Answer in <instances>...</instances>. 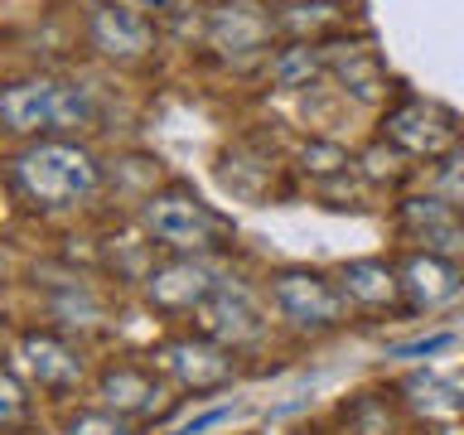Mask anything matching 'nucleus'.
I'll list each match as a JSON object with an SVG mask.
<instances>
[{"instance_id": "1", "label": "nucleus", "mask_w": 464, "mask_h": 435, "mask_svg": "<svg viewBox=\"0 0 464 435\" xmlns=\"http://www.w3.org/2000/svg\"><path fill=\"white\" fill-rule=\"evenodd\" d=\"M10 188L20 194L29 208L58 213V208H78V203L97 198L102 188V160L87 150L82 140L68 136H44L24 140L5 165Z\"/></svg>"}, {"instance_id": "2", "label": "nucleus", "mask_w": 464, "mask_h": 435, "mask_svg": "<svg viewBox=\"0 0 464 435\" xmlns=\"http://www.w3.org/2000/svg\"><path fill=\"white\" fill-rule=\"evenodd\" d=\"M97 121V97L78 78H53V72H24L0 87V126L20 140L68 136Z\"/></svg>"}, {"instance_id": "3", "label": "nucleus", "mask_w": 464, "mask_h": 435, "mask_svg": "<svg viewBox=\"0 0 464 435\" xmlns=\"http://www.w3.org/2000/svg\"><path fill=\"white\" fill-rule=\"evenodd\" d=\"M140 227L155 246H165L174 256H203L208 246H223L232 232L227 218L179 179H169L165 188H150L140 198Z\"/></svg>"}, {"instance_id": "4", "label": "nucleus", "mask_w": 464, "mask_h": 435, "mask_svg": "<svg viewBox=\"0 0 464 435\" xmlns=\"http://www.w3.org/2000/svg\"><path fill=\"white\" fill-rule=\"evenodd\" d=\"M266 295L276 304V314L285 319L290 329H304V334H324V329H339L348 319V300L334 276L314 271V266H281L266 276Z\"/></svg>"}, {"instance_id": "5", "label": "nucleus", "mask_w": 464, "mask_h": 435, "mask_svg": "<svg viewBox=\"0 0 464 435\" xmlns=\"http://www.w3.org/2000/svg\"><path fill=\"white\" fill-rule=\"evenodd\" d=\"M459 116L445 107V102H430V97H416L406 92L397 97L392 107L382 111V140L397 145L401 155H426V160H440L459 145Z\"/></svg>"}, {"instance_id": "6", "label": "nucleus", "mask_w": 464, "mask_h": 435, "mask_svg": "<svg viewBox=\"0 0 464 435\" xmlns=\"http://www.w3.org/2000/svg\"><path fill=\"white\" fill-rule=\"evenodd\" d=\"M276 10H266L261 0H223L218 10H208V49H218L227 63H252V58H271L276 44Z\"/></svg>"}, {"instance_id": "7", "label": "nucleus", "mask_w": 464, "mask_h": 435, "mask_svg": "<svg viewBox=\"0 0 464 435\" xmlns=\"http://www.w3.org/2000/svg\"><path fill=\"white\" fill-rule=\"evenodd\" d=\"M155 362L174 387L194 392V397H203V392H223V387L237 382V358H232V348L213 343L208 334H184V339L160 343Z\"/></svg>"}, {"instance_id": "8", "label": "nucleus", "mask_w": 464, "mask_h": 435, "mask_svg": "<svg viewBox=\"0 0 464 435\" xmlns=\"http://www.w3.org/2000/svg\"><path fill=\"white\" fill-rule=\"evenodd\" d=\"M155 20L145 5H121V0H102L87 10V44L107 58V63H140L155 53Z\"/></svg>"}, {"instance_id": "9", "label": "nucleus", "mask_w": 464, "mask_h": 435, "mask_svg": "<svg viewBox=\"0 0 464 435\" xmlns=\"http://www.w3.org/2000/svg\"><path fill=\"white\" fill-rule=\"evenodd\" d=\"M218 276L203 256H169L145 271V304L155 314H198L218 290Z\"/></svg>"}, {"instance_id": "10", "label": "nucleus", "mask_w": 464, "mask_h": 435, "mask_svg": "<svg viewBox=\"0 0 464 435\" xmlns=\"http://www.w3.org/2000/svg\"><path fill=\"white\" fill-rule=\"evenodd\" d=\"M194 319H198V334H208L213 343L232 348V353L246 348V343H261V334H266V310H261L252 290H246L242 281H232V276L218 281V290Z\"/></svg>"}, {"instance_id": "11", "label": "nucleus", "mask_w": 464, "mask_h": 435, "mask_svg": "<svg viewBox=\"0 0 464 435\" xmlns=\"http://www.w3.org/2000/svg\"><path fill=\"white\" fill-rule=\"evenodd\" d=\"M10 362L39 392H72L82 382V353L53 329H24L20 339H14Z\"/></svg>"}, {"instance_id": "12", "label": "nucleus", "mask_w": 464, "mask_h": 435, "mask_svg": "<svg viewBox=\"0 0 464 435\" xmlns=\"http://www.w3.org/2000/svg\"><path fill=\"white\" fill-rule=\"evenodd\" d=\"M97 406H107V411L126 420H140L165 406V382L150 368H140V362H111L97 377Z\"/></svg>"}, {"instance_id": "13", "label": "nucleus", "mask_w": 464, "mask_h": 435, "mask_svg": "<svg viewBox=\"0 0 464 435\" xmlns=\"http://www.w3.org/2000/svg\"><path fill=\"white\" fill-rule=\"evenodd\" d=\"M397 271H401V295L411 310H435V304L455 300L464 290L459 261H450L440 252H411V256H401Z\"/></svg>"}, {"instance_id": "14", "label": "nucleus", "mask_w": 464, "mask_h": 435, "mask_svg": "<svg viewBox=\"0 0 464 435\" xmlns=\"http://www.w3.org/2000/svg\"><path fill=\"white\" fill-rule=\"evenodd\" d=\"M339 290L348 304H358V310H392V304H401V271L387 266L382 256H358V261H343L339 266Z\"/></svg>"}, {"instance_id": "15", "label": "nucleus", "mask_w": 464, "mask_h": 435, "mask_svg": "<svg viewBox=\"0 0 464 435\" xmlns=\"http://www.w3.org/2000/svg\"><path fill=\"white\" fill-rule=\"evenodd\" d=\"M329 72L339 78V92L362 102V107L382 102L387 92V72L377 63V53L362 49V44H329Z\"/></svg>"}, {"instance_id": "16", "label": "nucleus", "mask_w": 464, "mask_h": 435, "mask_svg": "<svg viewBox=\"0 0 464 435\" xmlns=\"http://www.w3.org/2000/svg\"><path fill=\"white\" fill-rule=\"evenodd\" d=\"M266 68H271V82L276 87L300 92V87H310V82H319L329 72V44L290 39V44H281V49L266 58Z\"/></svg>"}, {"instance_id": "17", "label": "nucleus", "mask_w": 464, "mask_h": 435, "mask_svg": "<svg viewBox=\"0 0 464 435\" xmlns=\"http://www.w3.org/2000/svg\"><path fill=\"white\" fill-rule=\"evenodd\" d=\"M343 14L334 0H290V5H276V29L310 44H324V29H339Z\"/></svg>"}, {"instance_id": "18", "label": "nucleus", "mask_w": 464, "mask_h": 435, "mask_svg": "<svg viewBox=\"0 0 464 435\" xmlns=\"http://www.w3.org/2000/svg\"><path fill=\"white\" fill-rule=\"evenodd\" d=\"M406 392H411V406H416V411H426V416H455V411H464V382L455 387L440 372L406 377Z\"/></svg>"}, {"instance_id": "19", "label": "nucleus", "mask_w": 464, "mask_h": 435, "mask_svg": "<svg viewBox=\"0 0 464 435\" xmlns=\"http://www.w3.org/2000/svg\"><path fill=\"white\" fill-rule=\"evenodd\" d=\"M63 435H130V420L107 411V406H82L78 416H68Z\"/></svg>"}, {"instance_id": "20", "label": "nucleus", "mask_w": 464, "mask_h": 435, "mask_svg": "<svg viewBox=\"0 0 464 435\" xmlns=\"http://www.w3.org/2000/svg\"><path fill=\"white\" fill-rule=\"evenodd\" d=\"M406 160H411V155H401L397 145L377 140V145H368V150H362V174H368L372 184H382V179H401V174H406Z\"/></svg>"}, {"instance_id": "21", "label": "nucleus", "mask_w": 464, "mask_h": 435, "mask_svg": "<svg viewBox=\"0 0 464 435\" xmlns=\"http://www.w3.org/2000/svg\"><path fill=\"white\" fill-rule=\"evenodd\" d=\"M435 194L445 203H455V208H464V140L450 155H440V165H435Z\"/></svg>"}, {"instance_id": "22", "label": "nucleus", "mask_w": 464, "mask_h": 435, "mask_svg": "<svg viewBox=\"0 0 464 435\" xmlns=\"http://www.w3.org/2000/svg\"><path fill=\"white\" fill-rule=\"evenodd\" d=\"M24 406H29V397H24V372L10 362L5 377H0V426L14 430V426L24 420Z\"/></svg>"}, {"instance_id": "23", "label": "nucleus", "mask_w": 464, "mask_h": 435, "mask_svg": "<svg viewBox=\"0 0 464 435\" xmlns=\"http://www.w3.org/2000/svg\"><path fill=\"white\" fill-rule=\"evenodd\" d=\"M300 160H304V169H310V174H324V179L348 169V150H343L339 140H310L300 150Z\"/></svg>"}, {"instance_id": "24", "label": "nucleus", "mask_w": 464, "mask_h": 435, "mask_svg": "<svg viewBox=\"0 0 464 435\" xmlns=\"http://www.w3.org/2000/svg\"><path fill=\"white\" fill-rule=\"evenodd\" d=\"M455 343V334H430V339H411V343H397L392 348V358H430V353H440V348Z\"/></svg>"}, {"instance_id": "25", "label": "nucleus", "mask_w": 464, "mask_h": 435, "mask_svg": "<svg viewBox=\"0 0 464 435\" xmlns=\"http://www.w3.org/2000/svg\"><path fill=\"white\" fill-rule=\"evenodd\" d=\"M223 416H227V406H213V411H203L198 420H188V426H184V435H198V430H208V426H218Z\"/></svg>"}, {"instance_id": "26", "label": "nucleus", "mask_w": 464, "mask_h": 435, "mask_svg": "<svg viewBox=\"0 0 464 435\" xmlns=\"http://www.w3.org/2000/svg\"><path fill=\"white\" fill-rule=\"evenodd\" d=\"M140 5H145V10H174L179 0H140Z\"/></svg>"}]
</instances>
